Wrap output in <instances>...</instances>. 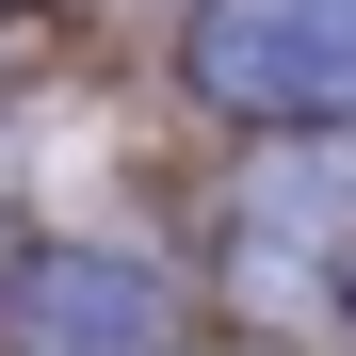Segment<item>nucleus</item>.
Returning a JSON list of instances; mask_svg holds the SVG:
<instances>
[{
    "label": "nucleus",
    "instance_id": "f03ea898",
    "mask_svg": "<svg viewBox=\"0 0 356 356\" xmlns=\"http://www.w3.org/2000/svg\"><path fill=\"white\" fill-rule=\"evenodd\" d=\"M195 81L227 113H356V0H211Z\"/></svg>",
    "mask_w": 356,
    "mask_h": 356
},
{
    "label": "nucleus",
    "instance_id": "f257e3e1",
    "mask_svg": "<svg viewBox=\"0 0 356 356\" xmlns=\"http://www.w3.org/2000/svg\"><path fill=\"white\" fill-rule=\"evenodd\" d=\"M227 275L291 324H356V146H308V162H259L243 211H227Z\"/></svg>",
    "mask_w": 356,
    "mask_h": 356
},
{
    "label": "nucleus",
    "instance_id": "7ed1b4c3",
    "mask_svg": "<svg viewBox=\"0 0 356 356\" xmlns=\"http://www.w3.org/2000/svg\"><path fill=\"white\" fill-rule=\"evenodd\" d=\"M17 340H33V356H130V340H146V291H130V259H33V291H17Z\"/></svg>",
    "mask_w": 356,
    "mask_h": 356
}]
</instances>
